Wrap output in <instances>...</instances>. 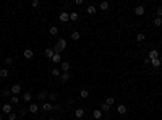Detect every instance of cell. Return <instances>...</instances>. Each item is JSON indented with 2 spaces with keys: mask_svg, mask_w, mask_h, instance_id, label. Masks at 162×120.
<instances>
[{
  "mask_svg": "<svg viewBox=\"0 0 162 120\" xmlns=\"http://www.w3.org/2000/svg\"><path fill=\"white\" fill-rule=\"evenodd\" d=\"M65 47H67V39H58L57 44H55V47H54V52L55 54H60Z\"/></svg>",
  "mask_w": 162,
  "mask_h": 120,
  "instance_id": "cell-1",
  "label": "cell"
},
{
  "mask_svg": "<svg viewBox=\"0 0 162 120\" xmlns=\"http://www.w3.org/2000/svg\"><path fill=\"white\" fill-rule=\"evenodd\" d=\"M10 91H11V94H13V96H18V92H21V84L15 83V84H13V86L10 88Z\"/></svg>",
  "mask_w": 162,
  "mask_h": 120,
  "instance_id": "cell-2",
  "label": "cell"
},
{
  "mask_svg": "<svg viewBox=\"0 0 162 120\" xmlns=\"http://www.w3.org/2000/svg\"><path fill=\"white\" fill-rule=\"evenodd\" d=\"M144 11H146L144 5H136V8H135V15H136V16H141V15H144Z\"/></svg>",
  "mask_w": 162,
  "mask_h": 120,
  "instance_id": "cell-3",
  "label": "cell"
},
{
  "mask_svg": "<svg viewBox=\"0 0 162 120\" xmlns=\"http://www.w3.org/2000/svg\"><path fill=\"white\" fill-rule=\"evenodd\" d=\"M55 105L50 104V102H42V110H46V112H50V110H54Z\"/></svg>",
  "mask_w": 162,
  "mask_h": 120,
  "instance_id": "cell-4",
  "label": "cell"
},
{
  "mask_svg": "<svg viewBox=\"0 0 162 120\" xmlns=\"http://www.w3.org/2000/svg\"><path fill=\"white\" fill-rule=\"evenodd\" d=\"M58 20L62 21V23H67V21L70 20V13H67V11H62V13L58 15Z\"/></svg>",
  "mask_w": 162,
  "mask_h": 120,
  "instance_id": "cell-5",
  "label": "cell"
},
{
  "mask_svg": "<svg viewBox=\"0 0 162 120\" xmlns=\"http://www.w3.org/2000/svg\"><path fill=\"white\" fill-rule=\"evenodd\" d=\"M148 59H149V60L159 59V50H156V49H152V50H149V55H148Z\"/></svg>",
  "mask_w": 162,
  "mask_h": 120,
  "instance_id": "cell-6",
  "label": "cell"
},
{
  "mask_svg": "<svg viewBox=\"0 0 162 120\" xmlns=\"http://www.w3.org/2000/svg\"><path fill=\"white\" fill-rule=\"evenodd\" d=\"M126 110H128V109H126V105H125V104H119V105H117V112H119L120 115L126 114Z\"/></svg>",
  "mask_w": 162,
  "mask_h": 120,
  "instance_id": "cell-7",
  "label": "cell"
},
{
  "mask_svg": "<svg viewBox=\"0 0 162 120\" xmlns=\"http://www.w3.org/2000/svg\"><path fill=\"white\" fill-rule=\"evenodd\" d=\"M70 66H71V65H70V62H62V63H60V70H62V73L63 72H68Z\"/></svg>",
  "mask_w": 162,
  "mask_h": 120,
  "instance_id": "cell-8",
  "label": "cell"
},
{
  "mask_svg": "<svg viewBox=\"0 0 162 120\" xmlns=\"http://www.w3.org/2000/svg\"><path fill=\"white\" fill-rule=\"evenodd\" d=\"M60 79H62L63 83H67V81H70V79H71V76H70L68 72H63L62 75H60Z\"/></svg>",
  "mask_w": 162,
  "mask_h": 120,
  "instance_id": "cell-9",
  "label": "cell"
},
{
  "mask_svg": "<svg viewBox=\"0 0 162 120\" xmlns=\"http://www.w3.org/2000/svg\"><path fill=\"white\" fill-rule=\"evenodd\" d=\"M23 55H24V59H33V57H34V52L31 50V49H26V50L23 52Z\"/></svg>",
  "mask_w": 162,
  "mask_h": 120,
  "instance_id": "cell-10",
  "label": "cell"
},
{
  "mask_svg": "<svg viewBox=\"0 0 162 120\" xmlns=\"http://www.w3.org/2000/svg\"><path fill=\"white\" fill-rule=\"evenodd\" d=\"M52 62H54L55 65L62 63V57H60V54H54V57H52Z\"/></svg>",
  "mask_w": 162,
  "mask_h": 120,
  "instance_id": "cell-11",
  "label": "cell"
},
{
  "mask_svg": "<svg viewBox=\"0 0 162 120\" xmlns=\"http://www.w3.org/2000/svg\"><path fill=\"white\" fill-rule=\"evenodd\" d=\"M2 112H3V114H11V104H3Z\"/></svg>",
  "mask_w": 162,
  "mask_h": 120,
  "instance_id": "cell-12",
  "label": "cell"
},
{
  "mask_svg": "<svg viewBox=\"0 0 162 120\" xmlns=\"http://www.w3.org/2000/svg\"><path fill=\"white\" fill-rule=\"evenodd\" d=\"M29 112H31V114H37L39 112V105L37 104H29Z\"/></svg>",
  "mask_w": 162,
  "mask_h": 120,
  "instance_id": "cell-13",
  "label": "cell"
},
{
  "mask_svg": "<svg viewBox=\"0 0 162 120\" xmlns=\"http://www.w3.org/2000/svg\"><path fill=\"white\" fill-rule=\"evenodd\" d=\"M44 54H46L47 59H50V60H52V57H54L55 52H54V49H46V50H44Z\"/></svg>",
  "mask_w": 162,
  "mask_h": 120,
  "instance_id": "cell-14",
  "label": "cell"
},
{
  "mask_svg": "<svg viewBox=\"0 0 162 120\" xmlns=\"http://www.w3.org/2000/svg\"><path fill=\"white\" fill-rule=\"evenodd\" d=\"M75 117L76 118H83V117H84V110H83V109H76L75 110Z\"/></svg>",
  "mask_w": 162,
  "mask_h": 120,
  "instance_id": "cell-15",
  "label": "cell"
},
{
  "mask_svg": "<svg viewBox=\"0 0 162 120\" xmlns=\"http://www.w3.org/2000/svg\"><path fill=\"white\" fill-rule=\"evenodd\" d=\"M93 117H94V118H97V120H100V118H102V110L96 109L94 112H93Z\"/></svg>",
  "mask_w": 162,
  "mask_h": 120,
  "instance_id": "cell-16",
  "label": "cell"
},
{
  "mask_svg": "<svg viewBox=\"0 0 162 120\" xmlns=\"http://www.w3.org/2000/svg\"><path fill=\"white\" fill-rule=\"evenodd\" d=\"M80 37H81V33H80V31H73V33H71V39H73V41H78Z\"/></svg>",
  "mask_w": 162,
  "mask_h": 120,
  "instance_id": "cell-17",
  "label": "cell"
},
{
  "mask_svg": "<svg viewBox=\"0 0 162 120\" xmlns=\"http://www.w3.org/2000/svg\"><path fill=\"white\" fill-rule=\"evenodd\" d=\"M49 33L52 34V36H57V34H58V28H57V26H50V28H49Z\"/></svg>",
  "mask_w": 162,
  "mask_h": 120,
  "instance_id": "cell-18",
  "label": "cell"
},
{
  "mask_svg": "<svg viewBox=\"0 0 162 120\" xmlns=\"http://www.w3.org/2000/svg\"><path fill=\"white\" fill-rule=\"evenodd\" d=\"M31 99H33V94H31V92H24V94H23V101H24V102H29Z\"/></svg>",
  "mask_w": 162,
  "mask_h": 120,
  "instance_id": "cell-19",
  "label": "cell"
},
{
  "mask_svg": "<svg viewBox=\"0 0 162 120\" xmlns=\"http://www.w3.org/2000/svg\"><path fill=\"white\" fill-rule=\"evenodd\" d=\"M46 97H47V92H46V91H41V92L37 94V99H39V101H46Z\"/></svg>",
  "mask_w": 162,
  "mask_h": 120,
  "instance_id": "cell-20",
  "label": "cell"
},
{
  "mask_svg": "<svg viewBox=\"0 0 162 120\" xmlns=\"http://www.w3.org/2000/svg\"><path fill=\"white\" fill-rule=\"evenodd\" d=\"M52 75H54V76H60V75H62V70L55 66V68H52Z\"/></svg>",
  "mask_w": 162,
  "mask_h": 120,
  "instance_id": "cell-21",
  "label": "cell"
},
{
  "mask_svg": "<svg viewBox=\"0 0 162 120\" xmlns=\"http://www.w3.org/2000/svg\"><path fill=\"white\" fill-rule=\"evenodd\" d=\"M151 65L152 66H160L162 62H160V59H154V60H151Z\"/></svg>",
  "mask_w": 162,
  "mask_h": 120,
  "instance_id": "cell-22",
  "label": "cell"
},
{
  "mask_svg": "<svg viewBox=\"0 0 162 120\" xmlns=\"http://www.w3.org/2000/svg\"><path fill=\"white\" fill-rule=\"evenodd\" d=\"M0 76H2V78H7V76H8V70H7V68H0Z\"/></svg>",
  "mask_w": 162,
  "mask_h": 120,
  "instance_id": "cell-23",
  "label": "cell"
},
{
  "mask_svg": "<svg viewBox=\"0 0 162 120\" xmlns=\"http://www.w3.org/2000/svg\"><path fill=\"white\" fill-rule=\"evenodd\" d=\"M100 110H102V112H109V110H110V105H107L106 102H104V104L100 105Z\"/></svg>",
  "mask_w": 162,
  "mask_h": 120,
  "instance_id": "cell-24",
  "label": "cell"
},
{
  "mask_svg": "<svg viewBox=\"0 0 162 120\" xmlns=\"http://www.w3.org/2000/svg\"><path fill=\"white\" fill-rule=\"evenodd\" d=\"M100 10H109V2H100Z\"/></svg>",
  "mask_w": 162,
  "mask_h": 120,
  "instance_id": "cell-25",
  "label": "cell"
},
{
  "mask_svg": "<svg viewBox=\"0 0 162 120\" xmlns=\"http://www.w3.org/2000/svg\"><path fill=\"white\" fill-rule=\"evenodd\" d=\"M87 13H89V15H94V13H96V7L89 5V7H87Z\"/></svg>",
  "mask_w": 162,
  "mask_h": 120,
  "instance_id": "cell-26",
  "label": "cell"
},
{
  "mask_svg": "<svg viewBox=\"0 0 162 120\" xmlns=\"http://www.w3.org/2000/svg\"><path fill=\"white\" fill-rule=\"evenodd\" d=\"M144 39H146V36H144V34H143V33H139V34H138V36H136V41H138V42H143V41H144Z\"/></svg>",
  "mask_w": 162,
  "mask_h": 120,
  "instance_id": "cell-27",
  "label": "cell"
},
{
  "mask_svg": "<svg viewBox=\"0 0 162 120\" xmlns=\"http://www.w3.org/2000/svg\"><path fill=\"white\" fill-rule=\"evenodd\" d=\"M70 20H71V21H76V20H78V13H76V11L70 13Z\"/></svg>",
  "mask_w": 162,
  "mask_h": 120,
  "instance_id": "cell-28",
  "label": "cell"
},
{
  "mask_svg": "<svg viewBox=\"0 0 162 120\" xmlns=\"http://www.w3.org/2000/svg\"><path fill=\"white\" fill-rule=\"evenodd\" d=\"M154 26H157V28H159V26H162V18H157V16H156V20H154Z\"/></svg>",
  "mask_w": 162,
  "mask_h": 120,
  "instance_id": "cell-29",
  "label": "cell"
},
{
  "mask_svg": "<svg viewBox=\"0 0 162 120\" xmlns=\"http://www.w3.org/2000/svg\"><path fill=\"white\" fill-rule=\"evenodd\" d=\"M18 118V115H16V112H11V114H8V120H16Z\"/></svg>",
  "mask_w": 162,
  "mask_h": 120,
  "instance_id": "cell-30",
  "label": "cell"
},
{
  "mask_svg": "<svg viewBox=\"0 0 162 120\" xmlns=\"http://www.w3.org/2000/svg\"><path fill=\"white\" fill-rule=\"evenodd\" d=\"M20 102V99H18V96H13L11 99H10V104H18Z\"/></svg>",
  "mask_w": 162,
  "mask_h": 120,
  "instance_id": "cell-31",
  "label": "cell"
},
{
  "mask_svg": "<svg viewBox=\"0 0 162 120\" xmlns=\"http://www.w3.org/2000/svg\"><path fill=\"white\" fill-rule=\"evenodd\" d=\"M87 96H89V91H86V89H81V97H83V99H86Z\"/></svg>",
  "mask_w": 162,
  "mask_h": 120,
  "instance_id": "cell-32",
  "label": "cell"
},
{
  "mask_svg": "<svg viewBox=\"0 0 162 120\" xmlns=\"http://www.w3.org/2000/svg\"><path fill=\"white\" fill-rule=\"evenodd\" d=\"M49 99H50V101H55V99H57V92H50V94H49Z\"/></svg>",
  "mask_w": 162,
  "mask_h": 120,
  "instance_id": "cell-33",
  "label": "cell"
},
{
  "mask_svg": "<svg viewBox=\"0 0 162 120\" xmlns=\"http://www.w3.org/2000/svg\"><path fill=\"white\" fill-rule=\"evenodd\" d=\"M106 104H107V105H112V104H113V97H107V99H106Z\"/></svg>",
  "mask_w": 162,
  "mask_h": 120,
  "instance_id": "cell-34",
  "label": "cell"
},
{
  "mask_svg": "<svg viewBox=\"0 0 162 120\" xmlns=\"http://www.w3.org/2000/svg\"><path fill=\"white\" fill-rule=\"evenodd\" d=\"M13 63V59H11V57H7V59H5V65H11Z\"/></svg>",
  "mask_w": 162,
  "mask_h": 120,
  "instance_id": "cell-35",
  "label": "cell"
},
{
  "mask_svg": "<svg viewBox=\"0 0 162 120\" xmlns=\"http://www.w3.org/2000/svg\"><path fill=\"white\" fill-rule=\"evenodd\" d=\"M157 18H162V7L157 8Z\"/></svg>",
  "mask_w": 162,
  "mask_h": 120,
  "instance_id": "cell-36",
  "label": "cell"
},
{
  "mask_svg": "<svg viewBox=\"0 0 162 120\" xmlns=\"http://www.w3.org/2000/svg\"><path fill=\"white\" fill-rule=\"evenodd\" d=\"M10 92H11L10 89H8V91H3V92H2V96H3V97H8V96H10Z\"/></svg>",
  "mask_w": 162,
  "mask_h": 120,
  "instance_id": "cell-37",
  "label": "cell"
},
{
  "mask_svg": "<svg viewBox=\"0 0 162 120\" xmlns=\"http://www.w3.org/2000/svg\"><path fill=\"white\" fill-rule=\"evenodd\" d=\"M23 115H26V109H20V117H23Z\"/></svg>",
  "mask_w": 162,
  "mask_h": 120,
  "instance_id": "cell-38",
  "label": "cell"
},
{
  "mask_svg": "<svg viewBox=\"0 0 162 120\" xmlns=\"http://www.w3.org/2000/svg\"><path fill=\"white\" fill-rule=\"evenodd\" d=\"M84 3V0H75V5H83Z\"/></svg>",
  "mask_w": 162,
  "mask_h": 120,
  "instance_id": "cell-39",
  "label": "cell"
},
{
  "mask_svg": "<svg viewBox=\"0 0 162 120\" xmlns=\"http://www.w3.org/2000/svg\"><path fill=\"white\" fill-rule=\"evenodd\" d=\"M33 7H39V0H33Z\"/></svg>",
  "mask_w": 162,
  "mask_h": 120,
  "instance_id": "cell-40",
  "label": "cell"
},
{
  "mask_svg": "<svg viewBox=\"0 0 162 120\" xmlns=\"http://www.w3.org/2000/svg\"><path fill=\"white\" fill-rule=\"evenodd\" d=\"M2 118H3V115H2V114H0V120H2Z\"/></svg>",
  "mask_w": 162,
  "mask_h": 120,
  "instance_id": "cell-41",
  "label": "cell"
},
{
  "mask_svg": "<svg viewBox=\"0 0 162 120\" xmlns=\"http://www.w3.org/2000/svg\"><path fill=\"white\" fill-rule=\"evenodd\" d=\"M159 59H160V62H162V54H160V57H159Z\"/></svg>",
  "mask_w": 162,
  "mask_h": 120,
  "instance_id": "cell-42",
  "label": "cell"
},
{
  "mask_svg": "<svg viewBox=\"0 0 162 120\" xmlns=\"http://www.w3.org/2000/svg\"><path fill=\"white\" fill-rule=\"evenodd\" d=\"M50 120H54V118H50Z\"/></svg>",
  "mask_w": 162,
  "mask_h": 120,
  "instance_id": "cell-43",
  "label": "cell"
}]
</instances>
